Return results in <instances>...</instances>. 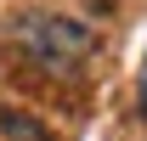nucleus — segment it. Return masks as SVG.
Instances as JSON below:
<instances>
[{"instance_id": "f257e3e1", "label": "nucleus", "mask_w": 147, "mask_h": 141, "mask_svg": "<svg viewBox=\"0 0 147 141\" xmlns=\"http://www.w3.org/2000/svg\"><path fill=\"white\" fill-rule=\"evenodd\" d=\"M17 40H23V51L34 56L40 68H51V73H74L85 56H91V28H85L79 17H57V11L23 17L17 23Z\"/></svg>"}, {"instance_id": "f03ea898", "label": "nucleus", "mask_w": 147, "mask_h": 141, "mask_svg": "<svg viewBox=\"0 0 147 141\" xmlns=\"http://www.w3.org/2000/svg\"><path fill=\"white\" fill-rule=\"evenodd\" d=\"M0 136L6 141H51V130L34 113H23V107H0Z\"/></svg>"}]
</instances>
